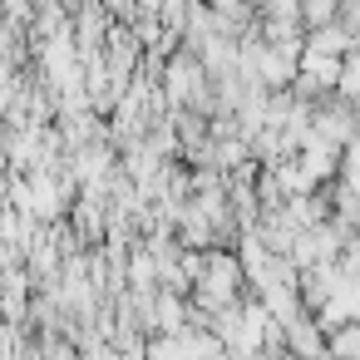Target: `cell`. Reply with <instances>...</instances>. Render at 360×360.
Listing matches in <instances>:
<instances>
[{
    "label": "cell",
    "mask_w": 360,
    "mask_h": 360,
    "mask_svg": "<svg viewBox=\"0 0 360 360\" xmlns=\"http://www.w3.org/2000/svg\"><path fill=\"white\" fill-rule=\"evenodd\" d=\"M340 25L360 40V0H345V6H340Z\"/></svg>",
    "instance_id": "cell-2"
},
{
    "label": "cell",
    "mask_w": 360,
    "mask_h": 360,
    "mask_svg": "<svg viewBox=\"0 0 360 360\" xmlns=\"http://www.w3.org/2000/svg\"><path fill=\"white\" fill-rule=\"evenodd\" d=\"M340 6H345V0H301V20H306V30L335 25V20H340Z\"/></svg>",
    "instance_id": "cell-1"
}]
</instances>
